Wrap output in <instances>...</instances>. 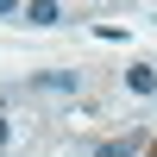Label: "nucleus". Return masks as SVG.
<instances>
[{"label":"nucleus","instance_id":"nucleus-1","mask_svg":"<svg viewBox=\"0 0 157 157\" xmlns=\"http://www.w3.org/2000/svg\"><path fill=\"white\" fill-rule=\"evenodd\" d=\"M75 88H82V75L57 69V75H32V82H25V94H32V101H69Z\"/></svg>","mask_w":157,"mask_h":157},{"label":"nucleus","instance_id":"nucleus-5","mask_svg":"<svg viewBox=\"0 0 157 157\" xmlns=\"http://www.w3.org/2000/svg\"><path fill=\"white\" fill-rule=\"evenodd\" d=\"M13 13H19V0H0V19H13Z\"/></svg>","mask_w":157,"mask_h":157},{"label":"nucleus","instance_id":"nucleus-2","mask_svg":"<svg viewBox=\"0 0 157 157\" xmlns=\"http://www.w3.org/2000/svg\"><path fill=\"white\" fill-rule=\"evenodd\" d=\"M138 151H145V132H138V126H132V132H126V138H107V145H101L94 157H138Z\"/></svg>","mask_w":157,"mask_h":157},{"label":"nucleus","instance_id":"nucleus-7","mask_svg":"<svg viewBox=\"0 0 157 157\" xmlns=\"http://www.w3.org/2000/svg\"><path fill=\"white\" fill-rule=\"evenodd\" d=\"M145 157H157V138H151V145H145Z\"/></svg>","mask_w":157,"mask_h":157},{"label":"nucleus","instance_id":"nucleus-4","mask_svg":"<svg viewBox=\"0 0 157 157\" xmlns=\"http://www.w3.org/2000/svg\"><path fill=\"white\" fill-rule=\"evenodd\" d=\"M25 19H32V25H57V0H32Z\"/></svg>","mask_w":157,"mask_h":157},{"label":"nucleus","instance_id":"nucleus-6","mask_svg":"<svg viewBox=\"0 0 157 157\" xmlns=\"http://www.w3.org/2000/svg\"><path fill=\"white\" fill-rule=\"evenodd\" d=\"M0 157H6V120H0Z\"/></svg>","mask_w":157,"mask_h":157},{"label":"nucleus","instance_id":"nucleus-3","mask_svg":"<svg viewBox=\"0 0 157 157\" xmlns=\"http://www.w3.org/2000/svg\"><path fill=\"white\" fill-rule=\"evenodd\" d=\"M126 88H132V94H157V69L151 63H132V69H126Z\"/></svg>","mask_w":157,"mask_h":157}]
</instances>
